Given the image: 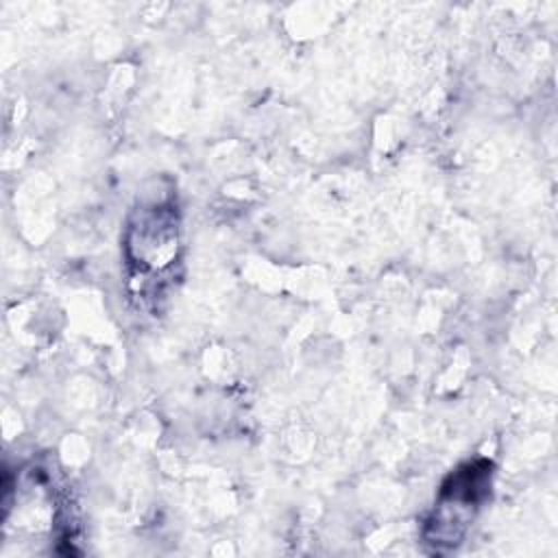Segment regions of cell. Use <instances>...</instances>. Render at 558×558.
Listing matches in <instances>:
<instances>
[{
    "instance_id": "cell-1",
    "label": "cell",
    "mask_w": 558,
    "mask_h": 558,
    "mask_svg": "<svg viewBox=\"0 0 558 558\" xmlns=\"http://www.w3.org/2000/svg\"><path fill=\"white\" fill-rule=\"evenodd\" d=\"M490 462L477 460L449 475L427 521V538L432 543L456 545L462 538L475 510L490 493Z\"/></svg>"
},
{
    "instance_id": "cell-2",
    "label": "cell",
    "mask_w": 558,
    "mask_h": 558,
    "mask_svg": "<svg viewBox=\"0 0 558 558\" xmlns=\"http://www.w3.org/2000/svg\"><path fill=\"white\" fill-rule=\"evenodd\" d=\"M179 222L177 209L168 201L140 205L124 235L126 259L140 275H159L177 259Z\"/></svg>"
}]
</instances>
